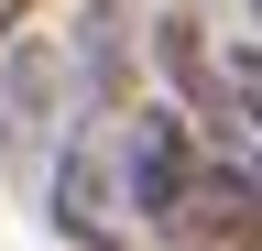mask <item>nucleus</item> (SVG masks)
<instances>
[{
	"instance_id": "nucleus-1",
	"label": "nucleus",
	"mask_w": 262,
	"mask_h": 251,
	"mask_svg": "<svg viewBox=\"0 0 262 251\" xmlns=\"http://www.w3.org/2000/svg\"><path fill=\"white\" fill-rule=\"evenodd\" d=\"M186 142L196 131L175 109H153V99L88 109L77 131H66V153H55V186H44L55 230L77 251H142V240H164V186H175Z\"/></svg>"
},
{
	"instance_id": "nucleus-2",
	"label": "nucleus",
	"mask_w": 262,
	"mask_h": 251,
	"mask_svg": "<svg viewBox=\"0 0 262 251\" xmlns=\"http://www.w3.org/2000/svg\"><path fill=\"white\" fill-rule=\"evenodd\" d=\"M164 240L175 251H251L262 240V164L241 142H186L164 186Z\"/></svg>"
},
{
	"instance_id": "nucleus-3",
	"label": "nucleus",
	"mask_w": 262,
	"mask_h": 251,
	"mask_svg": "<svg viewBox=\"0 0 262 251\" xmlns=\"http://www.w3.org/2000/svg\"><path fill=\"white\" fill-rule=\"evenodd\" d=\"M55 55H22L11 66V87H0V153H44L55 142Z\"/></svg>"
},
{
	"instance_id": "nucleus-4",
	"label": "nucleus",
	"mask_w": 262,
	"mask_h": 251,
	"mask_svg": "<svg viewBox=\"0 0 262 251\" xmlns=\"http://www.w3.org/2000/svg\"><path fill=\"white\" fill-rule=\"evenodd\" d=\"M22 22H33V0H0V44H11V33H22Z\"/></svg>"
}]
</instances>
